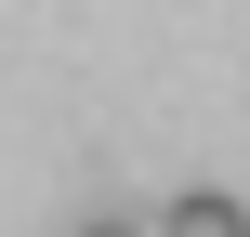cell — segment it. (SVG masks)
<instances>
[{"label": "cell", "instance_id": "cell-2", "mask_svg": "<svg viewBox=\"0 0 250 237\" xmlns=\"http://www.w3.org/2000/svg\"><path fill=\"white\" fill-rule=\"evenodd\" d=\"M79 237H158V224H79Z\"/></svg>", "mask_w": 250, "mask_h": 237}, {"label": "cell", "instance_id": "cell-1", "mask_svg": "<svg viewBox=\"0 0 250 237\" xmlns=\"http://www.w3.org/2000/svg\"><path fill=\"white\" fill-rule=\"evenodd\" d=\"M158 237H250V211L224 198V185H185V198L158 211Z\"/></svg>", "mask_w": 250, "mask_h": 237}]
</instances>
